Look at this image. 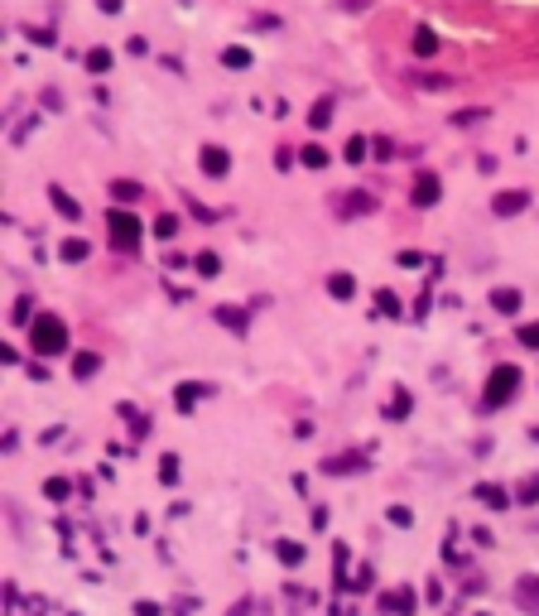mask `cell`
Instances as JSON below:
<instances>
[{
	"mask_svg": "<svg viewBox=\"0 0 539 616\" xmlns=\"http://www.w3.org/2000/svg\"><path fill=\"white\" fill-rule=\"evenodd\" d=\"M111 193H116V198H140V188H135V183H116Z\"/></svg>",
	"mask_w": 539,
	"mask_h": 616,
	"instance_id": "cell-19",
	"label": "cell"
},
{
	"mask_svg": "<svg viewBox=\"0 0 539 616\" xmlns=\"http://www.w3.org/2000/svg\"><path fill=\"white\" fill-rule=\"evenodd\" d=\"M97 366H102V361H97L92 351H82V356H78V366H73V371H78V375H92V371H97Z\"/></svg>",
	"mask_w": 539,
	"mask_h": 616,
	"instance_id": "cell-12",
	"label": "cell"
},
{
	"mask_svg": "<svg viewBox=\"0 0 539 616\" xmlns=\"http://www.w3.org/2000/svg\"><path fill=\"white\" fill-rule=\"evenodd\" d=\"M414 203H419V207H429V203H438V179H433V174H424V179L414 183Z\"/></svg>",
	"mask_w": 539,
	"mask_h": 616,
	"instance_id": "cell-6",
	"label": "cell"
},
{
	"mask_svg": "<svg viewBox=\"0 0 539 616\" xmlns=\"http://www.w3.org/2000/svg\"><path fill=\"white\" fill-rule=\"evenodd\" d=\"M202 174H207V179H226V174H231V155L217 150V145H207V150H202Z\"/></svg>",
	"mask_w": 539,
	"mask_h": 616,
	"instance_id": "cell-4",
	"label": "cell"
},
{
	"mask_svg": "<svg viewBox=\"0 0 539 616\" xmlns=\"http://www.w3.org/2000/svg\"><path fill=\"white\" fill-rule=\"evenodd\" d=\"M515 390H520V371H515V366H496V371H491V380H486V409L511 404Z\"/></svg>",
	"mask_w": 539,
	"mask_h": 616,
	"instance_id": "cell-3",
	"label": "cell"
},
{
	"mask_svg": "<svg viewBox=\"0 0 539 616\" xmlns=\"http://www.w3.org/2000/svg\"><path fill=\"white\" fill-rule=\"evenodd\" d=\"M496 308H501V313H515V308H520V294H515V289L496 294Z\"/></svg>",
	"mask_w": 539,
	"mask_h": 616,
	"instance_id": "cell-10",
	"label": "cell"
},
{
	"mask_svg": "<svg viewBox=\"0 0 539 616\" xmlns=\"http://www.w3.org/2000/svg\"><path fill=\"white\" fill-rule=\"evenodd\" d=\"M107 236H111V246L126 250V255L140 250V222H135V212H121V207H116L111 222H107Z\"/></svg>",
	"mask_w": 539,
	"mask_h": 616,
	"instance_id": "cell-2",
	"label": "cell"
},
{
	"mask_svg": "<svg viewBox=\"0 0 539 616\" xmlns=\"http://www.w3.org/2000/svg\"><path fill=\"white\" fill-rule=\"evenodd\" d=\"M351 289H356L351 274H332V294H337V298H351Z\"/></svg>",
	"mask_w": 539,
	"mask_h": 616,
	"instance_id": "cell-9",
	"label": "cell"
},
{
	"mask_svg": "<svg viewBox=\"0 0 539 616\" xmlns=\"http://www.w3.org/2000/svg\"><path fill=\"white\" fill-rule=\"evenodd\" d=\"M49 198H54V207H58L63 217H82V207L68 198V193H63V188H49Z\"/></svg>",
	"mask_w": 539,
	"mask_h": 616,
	"instance_id": "cell-7",
	"label": "cell"
},
{
	"mask_svg": "<svg viewBox=\"0 0 539 616\" xmlns=\"http://www.w3.org/2000/svg\"><path fill=\"white\" fill-rule=\"evenodd\" d=\"M520 592H525V602H530V607H539V578H525V583H520Z\"/></svg>",
	"mask_w": 539,
	"mask_h": 616,
	"instance_id": "cell-13",
	"label": "cell"
},
{
	"mask_svg": "<svg viewBox=\"0 0 539 616\" xmlns=\"http://www.w3.org/2000/svg\"><path fill=\"white\" fill-rule=\"evenodd\" d=\"M87 255V246L82 241H63V260H82Z\"/></svg>",
	"mask_w": 539,
	"mask_h": 616,
	"instance_id": "cell-15",
	"label": "cell"
},
{
	"mask_svg": "<svg viewBox=\"0 0 539 616\" xmlns=\"http://www.w3.org/2000/svg\"><path fill=\"white\" fill-rule=\"evenodd\" d=\"M217 318H222V322H231V327H236V332H241V322H246L241 313H231V308H222V313H217Z\"/></svg>",
	"mask_w": 539,
	"mask_h": 616,
	"instance_id": "cell-18",
	"label": "cell"
},
{
	"mask_svg": "<svg viewBox=\"0 0 539 616\" xmlns=\"http://www.w3.org/2000/svg\"><path fill=\"white\" fill-rule=\"evenodd\" d=\"M535 496H539V477H530V482L520 486V501H535Z\"/></svg>",
	"mask_w": 539,
	"mask_h": 616,
	"instance_id": "cell-17",
	"label": "cell"
},
{
	"mask_svg": "<svg viewBox=\"0 0 539 616\" xmlns=\"http://www.w3.org/2000/svg\"><path fill=\"white\" fill-rule=\"evenodd\" d=\"M198 395H202V390H193V385H183V390H178V400H183V409H193V400H198Z\"/></svg>",
	"mask_w": 539,
	"mask_h": 616,
	"instance_id": "cell-20",
	"label": "cell"
},
{
	"mask_svg": "<svg viewBox=\"0 0 539 616\" xmlns=\"http://www.w3.org/2000/svg\"><path fill=\"white\" fill-rule=\"evenodd\" d=\"M323 159H327V155H323V150H318V145H308V150H303V164H313V169H323Z\"/></svg>",
	"mask_w": 539,
	"mask_h": 616,
	"instance_id": "cell-16",
	"label": "cell"
},
{
	"mask_svg": "<svg viewBox=\"0 0 539 616\" xmlns=\"http://www.w3.org/2000/svg\"><path fill=\"white\" fill-rule=\"evenodd\" d=\"M29 337H34V351H39V356H54V351L68 347V327H63V318H54V313H39V318L29 322Z\"/></svg>",
	"mask_w": 539,
	"mask_h": 616,
	"instance_id": "cell-1",
	"label": "cell"
},
{
	"mask_svg": "<svg viewBox=\"0 0 539 616\" xmlns=\"http://www.w3.org/2000/svg\"><path fill=\"white\" fill-rule=\"evenodd\" d=\"M87 68H92V73H107V68H111V54H107V49H97V54L87 58Z\"/></svg>",
	"mask_w": 539,
	"mask_h": 616,
	"instance_id": "cell-11",
	"label": "cell"
},
{
	"mask_svg": "<svg viewBox=\"0 0 539 616\" xmlns=\"http://www.w3.org/2000/svg\"><path fill=\"white\" fill-rule=\"evenodd\" d=\"M520 342H525V347H539V322H525V327H520Z\"/></svg>",
	"mask_w": 539,
	"mask_h": 616,
	"instance_id": "cell-14",
	"label": "cell"
},
{
	"mask_svg": "<svg viewBox=\"0 0 539 616\" xmlns=\"http://www.w3.org/2000/svg\"><path fill=\"white\" fill-rule=\"evenodd\" d=\"M279 559L294 568V563H303V549H298V544H289V539H279Z\"/></svg>",
	"mask_w": 539,
	"mask_h": 616,
	"instance_id": "cell-8",
	"label": "cell"
},
{
	"mask_svg": "<svg viewBox=\"0 0 539 616\" xmlns=\"http://www.w3.org/2000/svg\"><path fill=\"white\" fill-rule=\"evenodd\" d=\"M525 203H530V193H496V203H491V207H496V217H515Z\"/></svg>",
	"mask_w": 539,
	"mask_h": 616,
	"instance_id": "cell-5",
	"label": "cell"
}]
</instances>
